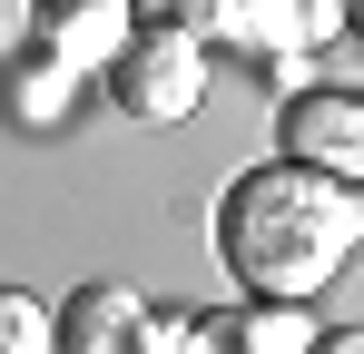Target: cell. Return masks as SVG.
Wrapping results in <instances>:
<instances>
[{
  "mask_svg": "<svg viewBox=\"0 0 364 354\" xmlns=\"http://www.w3.org/2000/svg\"><path fill=\"white\" fill-rule=\"evenodd\" d=\"M364 246V187L305 168V158H266L217 197V256L246 295L305 305L315 286H335V266Z\"/></svg>",
  "mask_w": 364,
  "mask_h": 354,
  "instance_id": "cell-1",
  "label": "cell"
},
{
  "mask_svg": "<svg viewBox=\"0 0 364 354\" xmlns=\"http://www.w3.org/2000/svg\"><path fill=\"white\" fill-rule=\"evenodd\" d=\"M109 99L128 118H187L207 99V40L187 20H138V40L109 59Z\"/></svg>",
  "mask_w": 364,
  "mask_h": 354,
  "instance_id": "cell-2",
  "label": "cell"
},
{
  "mask_svg": "<svg viewBox=\"0 0 364 354\" xmlns=\"http://www.w3.org/2000/svg\"><path fill=\"white\" fill-rule=\"evenodd\" d=\"M276 128H286V158L364 187V89H305V99H286Z\"/></svg>",
  "mask_w": 364,
  "mask_h": 354,
  "instance_id": "cell-3",
  "label": "cell"
},
{
  "mask_svg": "<svg viewBox=\"0 0 364 354\" xmlns=\"http://www.w3.org/2000/svg\"><path fill=\"white\" fill-rule=\"evenodd\" d=\"M30 40L60 50L69 69H109L138 40V0H30Z\"/></svg>",
  "mask_w": 364,
  "mask_h": 354,
  "instance_id": "cell-4",
  "label": "cell"
},
{
  "mask_svg": "<svg viewBox=\"0 0 364 354\" xmlns=\"http://www.w3.org/2000/svg\"><path fill=\"white\" fill-rule=\"evenodd\" d=\"M148 325H158V315H148L138 286H79L60 305V354H158Z\"/></svg>",
  "mask_w": 364,
  "mask_h": 354,
  "instance_id": "cell-5",
  "label": "cell"
},
{
  "mask_svg": "<svg viewBox=\"0 0 364 354\" xmlns=\"http://www.w3.org/2000/svg\"><path fill=\"white\" fill-rule=\"evenodd\" d=\"M69 89H79V69H69L60 50H40V40H30V50L10 59V99H20V118H30V128H50Z\"/></svg>",
  "mask_w": 364,
  "mask_h": 354,
  "instance_id": "cell-6",
  "label": "cell"
},
{
  "mask_svg": "<svg viewBox=\"0 0 364 354\" xmlns=\"http://www.w3.org/2000/svg\"><path fill=\"white\" fill-rule=\"evenodd\" d=\"M237 354H315V315L256 295V305H237Z\"/></svg>",
  "mask_w": 364,
  "mask_h": 354,
  "instance_id": "cell-7",
  "label": "cell"
},
{
  "mask_svg": "<svg viewBox=\"0 0 364 354\" xmlns=\"http://www.w3.org/2000/svg\"><path fill=\"white\" fill-rule=\"evenodd\" d=\"M0 354H60V315H50L40 295L0 286Z\"/></svg>",
  "mask_w": 364,
  "mask_h": 354,
  "instance_id": "cell-8",
  "label": "cell"
},
{
  "mask_svg": "<svg viewBox=\"0 0 364 354\" xmlns=\"http://www.w3.org/2000/svg\"><path fill=\"white\" fill-rule=\"evenodd\" d=\"M158 354H197V305H158Z\"/></svg>",
  "mask_w": 364,
  "mask_h": 354,
  "instance_id": "cell-9",
  "label": "cell"
},
{
  "mask_svg": "<svg viewBox=\"0 0 364 354\" xmlns=\"http://www.w3.org/2000/svg\"><path fill=\"white\" fill-rule=\"evenodd\" d=\"M315 354H364V325H335V335H315Z\"/></svg>",
  "mask_w": 364,
  "mask_h": 354,
  "instance_id": "cell-10",
  "label": "cell"
},
{
  "mask_svg": "<svg viewBox=\"0 0 364 354\" xmlns=\"http://www.w3.org/2000/svg\"><path fill=\"white\" fill-rule=\"evenodd\" d=\"M345 20H355V30H364V0H345Z\"/></svg>",
  "mask_w": 364,
  "mask_h": 354,
  "instance_id": "cell-11",
  "label": "cell"
}]
</instances>
